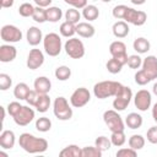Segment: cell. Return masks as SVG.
Masks as SVG:
<instances>
[{"instance_id":"cell-1","label":"cell","mask_w":157,"mask_h":157,"mask_svg":"<svg viewBox=\"0 0 157 157\" xmlns=\"http://www.w3.org/2000/svg\"><path fill=\"white\" fill-rule=\"evenodd\" d=\"M20 147L28 153H43L48 148V141L42 137H37L29 132H23L18 139Z\"/></svg>"},{"instance_id":"cell-2","label":"cell","mask_w":157,"mask_h":157,"mask_svg":"<svg viewBox=\"0 0 157 157\" xmlns=\"http://www.w3.org/2000/svg\"><path fill=\"white\" fill-rule=\"evenodd\" d=\"M123 87L124 86L117 81H101L93 86V94L99 99L115 97L123 90Z\"/></svg>"},{"instance_id":"cell-3","label":"cell","mask_w":157,"mask_h":157,"mask_svg":"<svg viewBox=\"0 0 157 157\" xmlns=\"http://www.w3.org/2000/svg\"><path fill=\"white\" fill-rule=\"evenodd\" d=\"M53 112L59 120H69L72 117V108L69 105L67 99L63 96L55 98L53 103Z\"/></svg>"},{"instance_id":"cell-4","label":"cell","mask_w":157,"mask_h":157,"mask_svg":"<svg viewBox=\"0 0 157 157\" xmlns=\"http://www.w3.org/2000/svg\"><path fill=\"white\" fill-rule=\"evenodd\" d=\"M43 47L49 56H56L61 52V38L56 33H48L43 38Z\"/></svg>"},{"instance_id":"cell-5","label":"cell","mask_w":157,"mask_h":157,"mask_svg":"<svg viewBox=\"0 0 157 157\" xmlns=\"http://www.w3.org/2000/svg\"><path fill=\"white\" fill-rule=\"evenodd\" d=\"M103 120L105 123V125L108 126V129L113 132V131H121L125 128V124L120 117V114L118 113V110L115 109H109L105 110L103 113Z\"/></svg>"},{"instance_id":"cell-6","label":"cell","mask_w":157,"mask_h":157,"mask_svg":"<svg viewBox=\"0 0 157 157\" xmlns=\"http://www.w3.org/2000/svg\"><path fill=\"white\" fill-rule=\"evenodd\" d=\"M64 49H65L66 54L72 59H81L85 55V45H83L82 40H80L78 38H75V37H72L65 42Z\"/></svg>"},{"instance_id":"cell-7","label":"cell","mask_w":157,"mask_h":157,"mask_svg":"<svg viewBox=\"0 0 157 157\" xmlns=\"http://www.w3.org/2000/svg\"><path fill=\"white\" fill-rule=\"evenodd\" d=\"M132 98V91L130 87L124 86L123 90L115 96L113 101V108L118 112H123L126 109V107L130 104V101Z\"/></svg>"},{"instance_id":"cell-8","label":"cell","mask_w":157,"mask_h":157,"mask_svg":"<svg viewBox=\"0 0 157 157\" xmlns=\"http://www.w3.org/2000/svg\"><path fill=\"white\" fill-rule=\"evenodd\" d=\"M0 37L6 43H16L22 39V32L13 25H5L0 29Z\"/></svg>"},{"instance_id":"cell-9","label":"cell","mask_w":157,"mask_h":157,"mask_svg":"<svg viewBox=\"0 0 157 157\" xmlns=\"http://www.w3.org/2000/svg\"><path fill=\"white\" fill-rule=\"evenodd\" d=\"M90 99H91L90 91L85 87H78L72 92V94L70 97V103L75 108H81V107L86 105L90 102Z\"/></svg>"},{"instance_id":"cell-10","label":"cell","mask_w":157,"mask_h":157,"mask_svg":"<svg viewBox=\"0 0 157 157\" xmlns=\"http://www.w3.org/2000/svg\"><path fill=\"white\" fill-rule=\"evenodd\" d=\"M109 53L112 58L118 59L124 65L128 63V53H126V45L121 40H114L109 45Z\"/></svg>"},{"instance_id":"cell-11","label":"cell","mask_w":157,"mask_h":157,"mask_svg":"<svg viewBox=\"0 0 157 157\" xmlns=\"http://www.w3.org/2000/svg\"><path fill=\"white\" fill-rule=\"evenodd\" d=\"M151 102H152V97L147 90L137 91L135 97H134V104L141 112H146L151 107Z\"/></svg>"},{"instance_id":"cell-12","label":"cell","mask_w":157,"mask_h":157,"mask_svg":"<svg viewBox=\"0 0 157 157\" xmlns=\"http://www.w3.org/2000/svg\"><path fill=\"white\" fill-rule=\"evenodd\" d=\"M146 20H147V15L144 11L135 10L132 7H128V11H126L125 17H124L125 22L131 23L134 26H142V25H145Z\"/></svg>"},{"instance_id":"cell-13","label":"cell","mask_w":157,"mask_h":157,"mask_svg":"<svg viewBox=\"0 0 157 157\" xmlns=\"http://www.w3.org/2000/svg\"><path fill=\"white\" fill-rule=\"evenodd\" d=\"M33 119H34V110L28 105H23L21 110L13 117V121L20 126L28 125Z\"/></svg>"},{"instance_id":"cell-14","label":"cell","mask_w":157,"mask_h":157,"mask_svg":"<svg viewBox=\"0 0 157 157\" xmlns=\"http://www.w3.org/2000/svg\"><path fill=\"white\" fill-rule=\"evenodd\" d=\"M44 63V54L39 49H31L27 56V67L29 70H37Z\"/></svg>"},{"instance_id":"cell-15","label":"cell","mask_w":157,"mask_h":157,"mask_svg":"<svg viewBox=\"0 0 157 157\" xmlns=\"http://www.w3.org/2000/svg\"><path fill=\"white\" fill-rule=\"evenodd\" d=\"M141 70L151 78V81L157 78V58L155 55H148L147 58H145Z\"/></svg>"},{"instance_id":"cell-16","label":"cell","mask_w":157,"mask_h":157,"mask_svg":"<svg viewBox=\"0 0 157 157\" xmlns=\"http://www.w3.org/2000/svg\"><path fill=\"white\" fill-rule=\"evenodd\" d=\"M17 55V49L11 44H2L0 45V61L1 63H10Z\"/></svg>"},{"instance_id":"cell-17","label":"cell","mask_w":157,"mask_h":157,"mask_svg":"<svg viewBox=\"0 0 157 157\" xmlns=\"http://www.w3.org/2000/svg\"><path fill=\"white\" fill-rule=\"evenodd\" d=\"M26 38H27V42H28L29 45L36 47V45H38L43 40V34H42V31L38 27L32 26V27H29L27 29Z\"/></svg>"},{"instance_id":"cell-18","label":"cell","mask_w":157,"mask_h":157,"mask_svg":"<svg viewBox=\"0 0 157 157\" xmlns=\"http://www.w3.org/2000/svg\"><path fill=\"white\" fill-rule=\"evenodd\" d=\"M15 141H16V137H15V132L12 130H4L1 132V135H0L1 148H5V150L12 148L15 146Z\"/></svg>"},{"instance_id":"cell-19","label":"cell","mask_w":157,"mask_h":157,"mask_svg":"<svg viewBox=\"0 0 157 157\" xmlns=\"http://www.w3.org/2000/svg\"><path fill=\"white\" fill-rule=\"evenodd\" d=\"M76 33L82 38H91L94 36L96 29L88 22H78L76 25Z\"/></svg>"},{"instance_id":"cell-20","label":"cell","mask_w":157,"mask_h":157,"mask_svg":"<svg viewBox=\"0 0 157 157\" xmlns=\"http://www.w3.org/2000/svg\"><path fill=\"white\" fill-rule=\"evenodd\" d=\"M33 87H34V90H36L38 93H40V94L48 93V92L50 91V88H52V82H50V80H49L48 77H45V76H39V77H37V78L34 80Z\"/></svg>"},{"instance_id":"cell-21","label":"cell","mask_w":157,"mask_h":157,"mask_svg":"<svg viewBox=\"0 0 157 157\" xmlns=\"http://www.w3.org/2000/svg\"><path fill=\"white\" fill-rule=\"evenodd\" d=\"M112 31H113L114 37H117V38H125L129 34L130 29H129L128 22H125V21H117L113 25Z\"/></svg>"},{"instance_id":"cell-22","label":"cell","mask_w":157,"mask_h":157,"mask_svg":"<svg viewBox=\"0 0 157 157\" xmlns=\"http://www.w3.org/2000/svg\"><path fill=\"white\" fill-rule=\"evenodd\" d=\"M60 157H82V148L77 145H67L59 152Z\"/></svg>"},{"instance_id":"cell-23","label":"cell","mask_w":157,"mask_h":157,"mask_svg":"<svg viewBox=\"0 0 157 157\" xmlns=\"http://www.w3.org/2000/svg\"><path fill=\"white\" fill-rule=\"evenodd\" d=\"M50 107V98L48 96V93H39V97L34 104V108L39 112V113H45Z\"/></svg>"},{"instance_id":"cell-24","label":"cell","mask_w":157,"mask_h":157,"mask_svg":"<svg viewBox=\"0 0 157 157\" xmlns=\"http://www.w3.org/2000/svg\"><path fill=\"white\" fill-rule=\"evenodd\" d=\"M132 47H134V49H135L139 54H145V53H147V52L150 50L151 44H150V42H148L146 38L139 37V38H136V39L134 40Z\"/></svg>"},{"instance_id":"cell-25","label":"cell","mask_w":157,"mask_h":157,"mask_svg":"<svg viewBox=\"0 0 157 157\" xmlns=\"http://www.w3.org/2000/svg\"><path fill=\"white\" fill-rule=\"evenodd\" d=\"M142 121H144L142 117L140 114H137V113H130V114H128V117L125 119V124L130 129H139V128H141Z\"/></svg>"},{"instance_id":"cell-26","label":"cell","mask_w":157,"mask_h":157,"mask_svg":"<svg viewBox=\"0 0 157 157\" xmlns=\"http://www.w3.org/2000/svg\"><path fill=\"white\" fill-rule=\"evenodd\" d=\"M82 16L85 20L87 21H94L98 18L99 16V10L97 6L94 5H86L83 9H82Z\"/></svg>"},{"instance_id":"cell-27","label":"cell","mask_w":157,"mask_h":157,"mask_svg":"<svg viewBox=\"0 0 157 157\" xmlns=\"http://www.w3.org/2000/svg\"><path fill=\"white\" fill-rule=\"evenodd\" d=\"M29 91H31V90H29V87H28L27 83L20 82V83H17V85L15 86V88H13V96H15V98L22 101V99H26V98H27V94L29 93Z\"/></svg>"},{"instance_id":"cell-28","label":"cell","mask_w":157,"mask_h":157,"mask_svg":"<svg viewBox=\"0 0 157 157\" xmlns=\"http://www.w3.org/2000/svg\"><path fill=\"white\" fill-rule=\"evenodd\" d=\"M45 10H47V21L55 23V22H58V21L61 20V17H63L61 9H59L56 6H49Z\"/></svg>"},{"instance_id":"cell-29","label":"cell","mask_w":157,"mask_h":157,"mask_svg":"<svg viewBox=\"0 0 157 157\" xmlns=\"http://www.w3.org/2000/svg\"><path fill=\"white\" fill-rule=\"evenodd\" d=\"M59 32L63 37H66V38H72V36L76 33V25L75 23H71V22H63L60 25V28H59Z\"/></svg>"},{"instance_id":"cell-30","label":"cell","mask_w":157,"mask_h":157,"mask_svg":"<svg viewBox=\"0 0 157 157\" xmlns=\"http://www.w3.org/2000/svg\"><path fill=\"white\" fill-rule=\"evenodd\" d=\"M128 144H129V147L134 148V150H141L144 146H145V137L142 135H139V134H134L129 137L128 140Z\"/></svg>"},{"instance_id":"cell-31","label":"cell","mask_w":157,"mask_h":157,"mask_svg":"<svg viewBox=\"0 0 157 157\" xmlns=\"http://www.w3.org/2000/svg\"><path fill=\"white\" fill-rule=\"evenodd\" d=\"M123 66H124V64H123V63H120V61H119L118 59H115V58L109 59V60L107 61V64H105L107 70H108L110 74H113V75L119 74V72L121 71Z\"/></svg>"},{"instance_id":"cell-32","label":"cell","mask_w":157,"mask_h":157,"mask_svg":"<svg viewBox=\"0 0 157 157\" xmlns=\"http://www.w3.org/2000/svg\"><path fill=\"white\" fill-rule=\"evenodd\" d=\"M55 77L59 80V81H66L70 78L71 76V69L69 66H65V65H61V66H58L55 69V72H54Z\"/></svg>"},{"instance_id":"cell-33","label":"cell","mask_w":157,"mask_h":157,"mask_svg":"<svg viewBox=\"0 0 157 157\" xmlns=\"http://www.w3.org/2000/svg\"><path fill=\"white\" fill-rule=\"evenodd\" d=\"M52 128V121L49 118L47 117H42V118H38L36 120V129L40 132H47L49 131Z\"/></svg>"},{"instance_id":"cell-34","label":"cell","mask_w":157,"mask_h":157,"mask_svg":"<svg viewBox=\"0 0 157 157\" xmlns=\"http://www.w3.org/2000/svg\"><path fill=\"white\" fill-rule=\"evenodd\" d=\"M110 141H112V145H114L117 147L123 146L125 144V141H126V136L124 134V130H121V131H113L112 136H110Z\"/></svg>"},{"instance_id":"cell-35","label":"cell","mask_w":157,"mask_h":157,"mask_svg":"<svg viewBox=\"0 0 157 157\" xmlns=\"http://www.w3.org/2000/svg\"><path fill=\"white\" fill-rule=\"evenodd\" d=\"M80 18H81V13L78 12L77 9L71 7V9L66 10V12H65V20L67 22H71V23L77 25L80 22Z\"/></svg>"},{"instance_id":"cell-36","label":"cell","mask_w":157,"mask_h":157,"mask_svg":"<svg viewBox=\"0 0 157 157\" xmlns=\"http://www.w3.org/2000/svg\"><path fill=\"white\" fill-rule=\"evenodd\" d=\"M94 146L98 147L102 152H103V151H108V150L112 147V141H110V139H108L107 136H98V137L94 140Z\"/></svg>"},{"instance_id":"cell-37","label":"cell","mask_w":157,"mask_h":157,"mask_svg":"<svg viewBox=\"0 0 157 157\" xmlns=\"http://www.w3.org/2000/svg\"><path fill=\"white\" fill-rule=\"evenodd\" d=\"M32 18L36 22H39V23L45 22L47 21V10L44 7H40V6L34 7V12L32 15Z\"/></svg>"},{"instance_id":"cell-38","label":"cell","mask_w":157,"mask_h":157,"mask_svg":"<svg viewBox=\"0 0 157 157\" xmlns=\"http://www.w3.org/2000/svg\"><path fill=\"white\" fill-rule=\"evenodd\" d=\"M102 151L96 146H86L82 148V157H102Z\"/></svg>"},{"instance_id":"cell-39","label":"cell","mask_w":157,"mask_h":157,"mask_svg":"<svg viewBox=\"0 0 157 157\" xmlns=\"http://www.w3.org/2000/svg\"><path fill=\"white\" fill-rule=\"evenodd\" d=\"M33 12H34V7L29 2H23L18 7V13L22 17H32Z\"/></svg>"},{"instance_id":"cell-40","label":"cell","mask_w":157,"mask_h":157,"mask_svg":"<svg viewBox=\"0 0 157 157\" xmlns=\"http://www.w3.org/2000/svg\"><path fill=\"white\" fill-rule=\"evenodd\" d=\"M128 7H129V6H126V5H117V6L113 9V11H112L113 17H115L117 20H124L125 13H126V11H128Z\"/></svg>"},{"instance_id":"cell-41","label":"cell","mask_w":157,"mask_h":157,"mask_svg":"<svg viewBox=\"0 0 157 157\" xmlns=\"http://www.w3.org/2000/svg\"><path fill=\"white\" fill-rule=\"evenodd\" d=\"M126 64L130 69H139L140 66H142V59L139 55L134 54V55L128 56V63Z\"/></svg>"},{"instance_id":"cell-42","label":"cell","mask_w":157,"mask_h":157,"mask_svg":"<svg viewBox=\"0 0 157 157\" xmlns=\"http://www.w3.org/2000/svg\"><path fill=\"white\" fill-rule=\"evenodd\" d=\"M135 82L137 83V85H140V86H145V85H147L148 82H151V78L142 71V70H139L136 74H135Z\"/></svg>"},{"instance_id":"cell-43","label":"cell","mask_w":157,"mask_h":157,"mask_svg":"<svg viewBox=\"0 0 157 157\" xmlns=\"http://www.w3.org/2000/svg\"><path fill=\"white\" fill-rule=\"evenodd\" d=\"M11 85H12V80H11L10 75L4 74V72L0 74V90L1 91H6V90H9L11 87Z\"/></svg>"},{"instance_id":"cell-44","label":"cell","mask_w":157,"mask_h":157,"mask_svg":"<svg viewBox=\"0 0 157 157\" xmlns=\"http://www.w3.org/2000/svg\"><path fill=\"white\" fill-rule=\"evenodd\" d=\"M137 152L136 150L129 147V148H120L117 151V157H136Z\"/></svg>"},{"instance_id":"cell-45","label":"cell","mask_w":157,"mask_h":157,"mask_svg":"<svg viewBox=\"0 0 157 157\" xmlns=\"http://www.w3.org/2000/svg\"><path fill=\"white\" fill-rule=\"evenodd\" d=\"M22 107H23V105H21L18 102H11V103H9V105H7V113L13 118V117L21 110Z\"/></svg>"},{"instance_id":"cell-46","label":"cell","mask_w":157,"mask_h":157,"mask_svg":"<svg viewBox=\"0 0 157 157\" xmlns=\"http://www.w3.org/2000/svg\"><path fill=\"white\" fill-rule=\"evenodd\" d=\"M146 137H147V141H148V142H151V144H153V145L157 144V125H156V126H151V128L147 130Z\"/></svg>"},{"instance_id":"cell-47","label":"cell","mask_w":157,"mask_h":157,"mask_svg":"<svg viewBox=\"0 0 157 157\" xmlns=\"http://www.w3.org/2000/svg\"><path fill=\"white\" fill-rule=\"evenodd\" d=\"M38 97H39V93H38L36 90H31V91H29V93L27 94V98H26L25 101H26L29 105H33V107H34V104H36V102H37Z\"/></svg>"},{"instance_id":"cell-48","label":"cell","mask_w":157,"mask_h":157,"mask_svg":"<svg viewBox=\"0 0 157 157\" xmlns=\"http://www.w3.org/2000/svg\"><path fill=\"white\" fill-rule=\"evenodd\" d=\"M64 1L75 9H83L87 5V0H64Z\"/></svg>"},{"instance_id":"cell-49","label":"cell","mask_w":157,"mask_h":157,"mask_svg":"<svg viewBox=\"0 0 157 157\" xmlns=\"http://www.w3.org/2000/svg\"><path fill=\"white\" fill-rule=\"evenodd\" d=\"M36 2L37 6H40V7H48L53 0H33Z\"/></svg>"},{"instance_id":"cell-50","label":"cell","mask_w":157,"mask_h":157,"mask_svg":"<svg viewBox=\"0 0 157 157\" xmlns=\"http://www.w3.org/2000/svg\"><path fill=\"white\" fill-rule=\"evenodd\" d=\"M15 0H0V4H1V7H11L13 5Z\"/></svg>"},{"instance_id":"cell-51","label":"cell","mask_w":157,"mask_h":157,"mask_svg":"<svg viewBox=\"0 0 157 157\" xmlns=\"http://www.w3.org/2000/svg\"><path fill=\"white\" fill-rule=\"evenodd\" d=\"M152 118L155 121L157 120V102L153 104V108H152Z\"/></svg>"},{"instance_id":"cell-52","label":"cell","mask_w":157,"mask_h":157,"mask_svg":"<svg viewBox=\"0 0 157 157\" xmlns=\"http://www.w3.org/2000/svg\"><path fill=\"white\" fill-rule=\"evenodd\" d=\"M134 5H142V4H145L146 2V0H130Z\"/></svg>"},{"instance_id":"cell-53","label":"cell","mask_w":157,"mask_h":157,"mask_svg":"<svg viewBox=\"0 0 157 157\" xmlns=\"http://www.w3.org/2000/svg\"><path fill=\"white\" fill-rule=\"evenodd\" d=\"M152 92H153V94L157 96V82L153 85V87H152Z\"/></svg>"},{"instance_id":"cell-54","label":"cell","mask_w":157,"mask_h":157,"mask_svg":"<svg viewBox=\"0 0 157 157\" xmlns=\"http://www.w3.org/2000/svg\"><path fill=\"white\" fill-rule=\"evenodd\" d=\"M102 1H103V2H110L112 0H102Z\"/></svg>"},{"instance_id":"cell-55","label":"cell","mask_w":157,"mask_h":157,"mask_svg":"<svg viewBox=\"0 0 157 157\" xmlns=\"http://www.w3.org/2000/svg\"><path fill=\"white\" fill-rule=\"evenodd\" d=\"M156 124H157V120H156Z\"/></svg>"}]
</instances>
